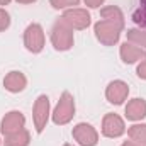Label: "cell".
<instances>
[{
    "instance_id": "1",
    "label": "cell",
    "mask_w": 146,
    "mask_h": 146,
    "mask_svg": "<svg viewBox=\"0 0 146 146\" xmlns=\"http://www.w3.org/2000/svg\"><path fill=\"white\" fill-rule=\"evenodd\" d=\"M122 31H124V26H119V24H115L112 21H107V19H100L94 26L95 37L104 46H114V44H117L119 39H121Z\"/></svg>"
},
{
    "instance_id": "2",
    "label": "cell",
    "mask_w": 146,
    "mask_h": 146,
    "mask_svg": "<svg viewBox=\"0 0 146 146\" xmlns=\"http://www.w3.org/2000/svg\"><path fill=\"white\" fill-rule=\"evenodd\" d=\"M75 37H73V29L63 22L61 19H58L53 27H51V44L56 51H68L73 48Z\"/></svg>"
},
{
    "instance_id": "3",
    "label": "cell",
    "mask_w": 146,
    "mask_h": 146,
    "mask_svg": "<svg viewBox=\"0 0 146 146\" xmlns=\"http://www.w3.org/2000/svg\"><path fill=\"white\" fill-rule=\"evenodd\" d=\"M73 115H75V99L70 92H63L51 114V119L56 126H65L73 119Z\"/></svg>"
},
{
    "instance_id": "4",
    "label": "cell",
    "mask_w": 146,
    "mask_h": 146,
    "mask_svg": "<svg viewBox=\"0 0 146 146\" xmlns=\"http://www.w3.org/2000/svg\"><path fill=\"white\" fill-rule=\"evenodd\" d=\"M46 44V37H44V29L41 27V24H29L24 31V46L29 53L37 54L44 49Z\"/></svg>"
},
{
    "instance_id": "5",
    "label": "cell",
    "mask_w": 146,
    "mask_h": 146,
    "mask_svg": "<svg viewBox=\"0 0 146 146\" xmlns=\"http://www.w3.org/2000/svg\"><path fill=\"white\" fill-rule=\"evenodd\" d=\"M63 22H66L73 31H83L90 26L92 22V17L88 14L87 9H78V7H73V9H66L63 12V15L60 17Z\"/></svg>"
},
{
    "instance_id": "6",
    "label": "cell",
    "mask_w": 146,
    "mask_h": 146,
    "mask_svg": "<svg viewBox=\"0 0 146 146\" xmlns=\"http://www.w3.org/2000/svg\"><path fill=\"white\" fill-rule=\"evenodd\" d=\"M49 99L48 95H39L34 102V107H33V121H34V127H36V133L41 134L46 126H48V121H49Z\"/></svg>"
},
{
    "instance_id": "7",
    "label": "cell",
    "mask_w": 146,
    "mask_h": 146,
    "mask_svg": "<svg viewBox=\"0 0 146 146\" xmlns=\"http://www.w3.org/2000/svg\"><path fill=\"white\" fill-rule=\"evenodd\" d=\"M72 136L80 146H97L99 143V133L88 122H78L73 127Z\"/></svg>"
},
{
    "instance_id": "8",
    "label": "cell",
    "mask_w": 146,
    "mask_h": 146,
    "mask_svg": "<svg viewBox=\"0 0 146 146\" xmlns=\"http://www.w3.org/2000/svg\"><path fill=\"white\" fill-rule=\"evenodd\" d=\"M126 133V124H124V119L117 114H106L104 119H102V134L106 138L110 139H115V138H121L122 134Z\"/></svg>"
},
{
    "instance_id": "9",
    "label": "cell",
    "mask_w": 146,
    "mask_h": 146,
    "mask_svg": "<svg viewBox=\"0 0 146 146\" xmlns=\"http://www.w3.org/2000/svg\"><path fill=\"white\" fill-rule=\"evenodd\" d=\"M26 126V117L21 110H10L7 112L3 117H2V122H0V133L5 136V134H12L15 131H21L22 127Z\"/></svg>"
},
{
    "instance_id": "10",
    "label": "cell",
    "mask_w": 146,
    "mask_h": 146,
    "mask_svg": "<svg viewBox=\"0 0 146 146\" xmlns=\"http://www.w3.org/2000/svg\"><path fill=\"white\" fill-rule=\"evenodd\" d=\"M127 95H129V87L122 80L110 82L109 85H107V88H106V99L109 100L110 104H114V106L124 104V100L127 99Z\"/></svg>"
},
{
    "instance_id": "11",
    "label": "cell",
    "mask_w": 146,
    "mask_h": 146,
    "mask_svg": "<svg viewBox=\"0 0 146 146\" xmlns=\"http://www.w3.org/2000/svg\"><path fill=\"white\" fill-rule=\"evenodd\" d=\"M119 54H121L122 63H126V65H133V63H136V61L145 60L146 58V51L145 49L139 48V46H136L134 42H129V41H126V42L121 44Z\"/></svg>"
},
{
    "instance_id": "12",
    "label": "cell",
    "mask_w": 146,
    "mask_h": 146,
    "mask_svg": "<svg viewBox=\"0 0 146 146\" xmlns=\"http://www.w3.org/2000/svg\"><path fill=\"white\" fill-rule=\"evenodd\" d=\"M3 87L10 94H19L27 87V78L22 72H9L3 78Z\"/></svg>"
},
{
    "instance_id": "13",
    "label": "cell",
    "mask_w": 146,
    "mask_h": 146,
    "mask_svg": "<svg viewBox=\"0 0 146 146\" xmlns=\"http://www.w3.org/2000/svg\"><path fill=\"white\" fill-rule=\"evenodd\" d=\"M124 114L133 122L143 121L146 117V100L145 99H133V100H129L126 109H124Z\"/></svg>"
},
{
    "instance_id": "14",
    "label": "cell",
    "mask_w": 146,
    "mask_h": 146,
    "mask_svg": "<svg viewBox=\"0 0 146 146\" xmlns=\"http://www.w3.org/2000/svg\"><path fill=\"white\" fill-rule=\"evenodd\" d=\"M2 143L5 146H29L31 134H29V131L26 127H22L21 131H15L12 134H5Z\"/></svg>"
},
{
    "instance_id": "15",
    "label": "cell",
    "mask_w": 146,
    "mask_h": 146,
    "mask_svg": "<svg viewBox=\"0 0 146 146\" xmlns=\"http://www.w3.org/2000/svg\"><path fill=\"white\" fill-rule=\"evenodd\" d=\"M100 17L102 19H107V21H112L119 26H126V21H124V14L119 7L115 5H109V7H104L100 9Z\"/></svg>"
},
{
    "instance_id": "16",
    "label": "cell",
    "mask_w": 146,
    "mask_h": 146,
    "mask_svg": "<svg viewBox=\"0 0 146 146\" xmlns=\"http://www.w3.org/2000/svg\"><path fill=\"white\" fill-rule=\"evenodd\" d=\"M127 136H129L133 141L146 146V124H141V122L133 124V126L127 129Z\"/></svg>"
},
{
    "instance_id": "17",
    "label": "cell",
    "mask_w": 146,
    "mask_h": 146,
    "mask_svg": "<svg viewBox=\"0 0 146 146\" xmlns=\"http://www.w3.org/2000/svg\"><path fill=\"white\" fill-rule=\"evenodd\" d=\"M126 37L129 42H134L136 46L143 48L146 51V31L145 29H127Z\"/></svg>"
},
{
    "instance_id": "18",
    "label": "cell",
    "mask_w": 146,
    "mask_h": 146,
    "mask_svg": "<svg viewBox=\"0 0 146 146\" xmlns=\"http://www.w3.org/2000/svg\"><path fill=\"white\" fill-rule=\"evenodd\" d=\"M139 3H141V7L133 12L131 19L138 26V29H145L146 31V0H139Z\"/></svg>"
},
{
    "instance_id": "19",
    "label": "cell",
    "mask_w": 146,
    "mask_h": 146,
    "mask_svg": "<svg viewBox=\"0 0 146 146\" xmlns=\"http://www.w3.org/2000/svg\"><path fill=\"white\" fill-rule=\"evenodd\" d=\"M49 3L56 10H66V9H73L75 5H78L80 0H49Z\"/></svg>"
},
{
    "instance_id": "20",
    "label": "cell",
    "mask_w": 146,
    "mask_h": 146,
    "mask_svg": "<svg viewBox=\"0 0 146 146\" xmlns=\"http://www.w3.org/2000/svg\"><path fill=\"white\" fill-rule=\"evenodd\" d=\"M9 26H10V14L3 7H0V33L7 31Z\"/></svg>"
},
{
    "instance_id": "21",
    "label": "cell",
    "mask_w": 146,
    "mask_h": 146,
    "mask_svg": "<svg viewBox=\"0 0 146 146\" xmlns=\"http://www.w3.org/2000/svg\"><path fill=\"white\" fill-rule=\"evenodd\" d=\"M136 75H138L141 80H146V58L145 60H141V63L138 65V68H136Z\"/></svg>"
},
{
    "instance_id": "22",
    "label": "cell",
    "mask_w": 146,
    "mask_h": 146,
    "mask_svg": "<svg viewBox=\"0 0 146 146\" xmlns=\"http://www.w3.org/2000/svg\"><path fill=\"white\" fill-rule=\"evenodd\" d=\"M85 2V5L88 7V9H99L106 0H83Z\"/></svg>"
},
{
    "instance_id": "23",
    "label": "cell",
    "mask_w": 146,
    "mask_h": 146,
    "mask_svg": "<svg viewBox=\"0 0 146 146\" xmlns=\"http://www.w3.org/2000/svg\"><path fill=\"white\" fill-rule=\"evenodd\" d=\"M121 146H143V145H139V143H136V141H133V139H131V141H124Z\"/></svg>"
},
{
    "instance_id": "24",
    "label": "cell",
    "mask_w": 146,
    "mask_h": 146,
    "mask_svg": "<svg viewBox=\"0 0 146 146\" xmlns=\"http://www.w3.org/2000/svg\"><path fill=\"white\" fill-rule=\"evenodd\" d=\"M17 3H22V5H27V3H34V2H37V0H15Z\"/></svg>"
},
{
    "instance_id": "25",
    "label": "cell",
    "mask_w": 146,
    "mask_h": 146,
    "mask_svg": "<svg viewBox=\"0 0 146 146\" xmlns=\"http://www.w3.org/2000/svg\"><path fill=\"white\" fill-rule=\"evenodd\" d=\"M12 0H0V7H3V5H9Z\"/></svg>"
},
{
    "instance_id": "26",
    "label": "cell",
    "mask_w": 146,
    "mask_h": 146,
    "mask_svg": "<svg viewBox=\"0 0 146 146\" xmlns=\"http://www.w3.org/2000/svg\"><path fill=\"white\" fill-rule=\"evenodd\" d=\"M63 146H73V145H70V143H65V145H63Z\"/></svg>"
},
{
    "instance_id": "27",
    "label": "cell",
    "mask_w": 146,
    "mask_h": 146,
    "mask_svg": "<svg viewBox=\"0 0 146 146\" xmlns=\"http://www.w3.org/2000/svg\"><path fill=\"white\" fill-rule=\"evenodd\" d=\"M0 145H2V139H0Z\"/></svg>"
}]
</instances>
